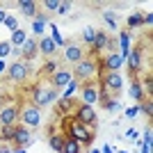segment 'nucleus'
Instances as JSON below:
<instances>
[{"label":"nucleus","instance_id":"9d476101","mask_svg":"<svg viewBox=\"0 0 153 153\" xmlns=\"http://www.w3.org/2000/svg\"><path fill=\"white\" fill-rule=\"evenodd\" d=\"M98 91H101V85L96 80H89V82H82L80 85V101L85 105H94L98 101Z\"/></svg>","mask_w":153,"mask_h":153},{"label":"nucleus","instance_id":"a878e982","mask_svg":"<svg viewBox=\"0 0 153 153\" xmlns=\"http://www.w3.org/2000/svg\"><path fill=\"white\" fill-rule=\"evenodd\" d=\"M142 16H144L142 12L130 14V16L126 19V25H128V27H133V30H135V27H142V25H144V23H142Z\"/></svg>","mask_w":153,"mask_h":153},{"label":"nucleus","instance_id":"dca6fc26","mask_svg":"<svg viewBox=\"0 0 153 153\" xmlns=\"http://www.w3.org/2000/svg\"><path fill=\"white\" fill-rule=\"evenodd\" d=\"M39 55V48H37V39H25V44L21 46V57H23V62L30 64L32 59Z\"/></svg>","mask_w":153,"mask_h":153},{"label":"nucleus","instance_id":"ea45409f","mask_svg":"<svg viewBox=\"0 0 153 153\" xmlns=\"http://www.w3.org/2000/svg\"><path fill=\"white\" fill-rule=\"evenodd\" d=\"M0 153H12V146H7V144L0 142Z\"/></svg>","mask_w":153,"mask_h":153},{"label":"nucleus","instance_id":"423d86ee","mask_svg":"<svg viewBox=\"0 0 153 153\" xmlns=\"http://www.w3.org/2000/svg\"><path fill=\"white\" fill-rule=\"evenodd\" d=\"M32 69L30 64L23 62V59H16L14 64H7V71H5V78L9 82H25L27 78H30Z\"/></svg>","mask_w":153,"mask_h":153},{"label":"nucleus","instance_id":"c03bdc74","mask_svg":"<svg viewBox=\"0 0 153 153\" xmlns=\"http://www.w3.org/2000/svg\"><path fill=\"white\" fill-rule=\"evenodd\" d=\"M12 153H25V149H12Z\"/></svg>","mask_w":153,"mask_h":153},{"label":"nucleus","instance_id":"aec40b11","mask_svg":"<svg viewBox=\"0 0 153 153\" xmlns=\"http://www.w3.org/2000/svg\"><path fill=\"white\" fill-rule=\"evenodd\" d=\"M119 48H121V51H119V55H121V59L123 62H126L128 59V55H130V34H128V32H119Z\"/></svg>","mask_w":153,"mask_h":153},{"label":"nucleus","instance_id":"c756f323","mask_svg":"<svg viewBox=\"0 0 153 153\" xmlns=\"http://www.w3.org/2000/svg\"><path fill=\"white\" fill-rule=\"evenodd\" d=\"M130 96H133L135 101H144V89H142L140 82H133V85H130Z\"/></svg>","mask_w":153,"mask_h":153},{"label":"nucleus","instance_id":"1a4fd4ad","mask_svg":"<svg viewBox=\"0 0 153 153\" xmlns=\"http://www.w3.org/2000/svg\"><path fill=\"white\" fill-rule=\"evenodd\" d=\"M19 101L16 103H7L0 108V126H16L19 123Z\"/></svg>","mask_w":153,"mask_h":153},{"label":"nucleus","instance_id":"6e6552de","mask_svg":"<svg viewBox=\"0 0 153 153\" xmlns=\"http://www.w3.org/2000/svg\"><path fill=\"white\" fill-rule=\"evenodd\" d=\"M123 66V59L119 53H105V57L98 59V69L101 73H119V69Z\"/></svg>","mask_w":153,"mask_h":153},{"label":"nucleus","instance_id":"4be33fe9","mask_svg":"<svg viewBox=\"0 0 153 153\" xmlns=\"http://www.w3.org/2000/svg\"><path fill=\"white\" fill-rule=\"evenodd\" d=\"M57 110H59V114H69L71 117V112L76 110V101H73V98H71V101H66V98L59 101L57 98Z\"/></svg>","mask_w":153,"mask_h":153},{"label":"nucleus","instance_id":"b1692460","mask_svg":"<svg viewBox=\"0 0 153 153\" xmlns=\"http://www.w3.org/2000/svg\"><path fill=\"white\" fill-rule=\"evenodd\" d=\"M16 126H0V142H14Z\"/></svg>","mask_w":153,"mask_h":153},{"label":"nucleus","instance_id":"49530a36","mask_svg":"<svg viewBox=\"0 0 153 153\" xmlns=\"http://www.w3.org/2000/svg\"><path fill=\"white\" fill-rule=\"evenodd\" d=\"M89 153H101V151H98V149H91V151Z\"/></svg>","mask_w":153,"mask_h":153},{"label":"nucleus","instance_id":"393cba45","mask_svg":"<svg viewBox=\"0 0 153 153\" xmlns=\"http://www.w3.org/2000/svg\"><path fill=\"white\" fill-rule=\"evenodd\" d=\"M57 69H59V64H57V57H51V59H46V64H44V69H41V73L51 78V76H53V73H55Z\"/></svg>","mask_w":153,"mask_h":153},{"label":"nucleus","instance_id":"a19ab883","mask_svg":"<svg viewBox=\"0 0 153 153\" xmlns=\"http://www.w3.org/2000/svg\"><path fill=\"white\" fill-rule=\"evenodd\" d=\"M5 71H7V64L0 59V76H5Z\"/></svg>","mask_w":153,"mask_h":153},{"label":"nucleus","instance_id":"f03ea898","mask_svg":"<svg viewBox=\"0 0 153 153\" xmlns=\"http://www.w3.org/2000/svg\"><path fill=\"white\" fill-rule=\"evenodd\" d=\"M66 119H69V121L64 123V135L71 137V140H76L80 146H87V149H89L91 144H94V130L85 128L82 123H78L73 117H66Z\"/></svg>","mask_w":153,"mask_h":153},{"label":"nucleus","instance_id":"58836bf2","mask_svg":"<svg viewBox=\"0 0 153 153\" xmlns=\"http://www.w3.org/2000/svg\"><path fill=\"white\" fill-rule=\"evenodd\" d=\"M135 114H137V108H130V110H126V117H128V119H133Z\"/></svg>","mask_w":153,"mask_h":153},{"label":"nucleus","instance_id":"bb28decb","mask_svg":"<svg viewBox=\"0 0 153 153\" xmlns=\"http://www.w3.org/2000/svg\"><path fill=\"white\" fill-rule=\"evenodd\" d=\"M80 39H82L87 46H91V44H94V39H96V30H94V27H85V30L80 32Z\"/></svg>","mask_w":153,"mask_h":153},{"label":"nucleus","instance_id":"f257e3e1","mask_svg":"<svg viewBox=\"0 0 153 153\" xmlns=\"http://www.w3.org/2000/svg\"><path fill=\"white\" fill-rule=\"evenodd\" d=\"M98 73H101V69H98V59L91 57V55H89V57H82L80 62H76V64H73V69H71L73 80H80V82L96 80Z\"/></svg>","mask_w":153,"mask_h":153},{"label":"nucleus","instance_id":"f3484780","mask_svg":"<svg viewBox=\"0 0 153 153\" xmlns=\"http://www.w3.org/2000/svg\"><path fill=\"white\" fill-rule=\"evenodd\" d=\"M82 57H85V48H82V46H78V44L64 46V59H66V62L76 64V62H80Z\"/></svg>","mask_w":153,"mask_h":153},{"label":"nucleus","instance_id":"6ab92c4d","mask_svg":"<svg viewBox=\"0 0 153 153\" xmlns=\"http://www.w3.org/2000/svg\"><path fill=\"white\" fill-rule=\"evenodd\" d=\"M16 7L21 9V14L23 16H30V19H34L39 12V2H34V0H19L16 2Z\"/></svg>","mask_w":153,"mask_h":153},{"label":"nucleus","instance_id":"9b49d317","mask_svg":"<svg viewBox=\"0 0 153 153\" xmlns=\"http://www.w3.org/2000/svg\"><path fill=\"white\" fill-rule=\"evenodd\" d=\"M142 53H144V41H142L140 46H135V48H130V55H128V71H130V76H137L142 71Z\"/></svg>","mask_w":153,"mask_h":153},{"label":"nucleus","instance_id":"a211bd4d","mask_svg":"<svg viewBox=\"0 0 153 153\" xmlns=\"http://www.w3.org/2000/svg\"><path fill=\"white\" fill-rule=\"evenodd\" d=\"M96 103H98L105 112H117V110L121 108V103L117 101V98H112V96H108L105 91H98V101Z\"/></svg>","mask_w":153,"mask_h":153},{"label":"nucleus","instance_id":"5701e85b","mask_svg":"<svg viewBox=\"0 0 153 153\" xmlns=\"http://www.w3.org/2000/svg\"><path fill=\"white\" fill-rule=\"evenodd\" d=\"M80 144H78L76 140H71V137H66L64 135V146H62V153H80Z\"/></svg>","mask_w":153,"mask_h":153},{"label":"nucleus","instance_id":"c85d7f7f","mask_svg":"<svg viewBox=\"0 0 153 153\" xmlns=\"http://www.w3.org/2000/svg\"><path fill=\"white\" fill-rule=\"evenodd\" d=\"M137 112H142V114H146V117H151V114H153V103H151V98H144V101L137 105Z\"/></svg>","mask_w":153,"mask_h":153},{"label":"nucleus","instance_id":"20e7f679","mask_svg":"<svg viewBox=\"0 0 153 153\" xmlns=\"http://www.w3.org/2000/svg\"><path fill=\"white\" fill-rule=\"evenodd\" d=\"M19 123L21 126H25V128H39L41 126V110L34 105V103H23L19 110Z\"/></svg>","mask_w":153,"mask_h":153},{"label":"nucleus","instance_id":"f704fd0d","mask_svg":"<svg viewBox=\"0 0 153 153\" xmlns=\"http://www.w3.org/2000/svg\"><path fill=\"white\" fill-rule=\"evenodd\" d=\"M5 25L14 32V30H16V19H14V16H7V19H5Z\"/></svg>","mask_w":153,"mask_h":153},{"label":"nucleus","instance_id":"2eb2a0df","mask_svg":"<svg viewBox=\"0 0 153 153\" xmlns=\"http://www.w3.org/2000/svg\"><path fill=\"white\" fill-rule=\"evenodd\" d=\"M48 82L55 87V89H62V87H66L69 82H73V76H71V69H57L55 73L51 76V80Z\"/></svg>","mask_w":153,"mask_h":153},{"label":"nucleus","instance_id":"0eeeda50","mask_svg":"<svg viewBox=\"0 0 153 153\" xmlns=\"http://www.w3.org/2000/svg\"><path fill=\"white\" fill-rule=\"evenodd\" d=\"M73 119H76L78 123H82L85 128H89V130H94L96 123H98V117H96L94 108H91V105H85V103L76 105V110H73Z\"/></svg>","mask_w":153,"mask_h":153},{"label":"nucleus","instance_id":"4468645a","mask_svg":"<svg viewBox=\"0 0 153 153\" xmlns=\"http://www.w3.org/2000/svg\"><path fill=\"white\" fill-rule=\"evenodd\" d=\"M103 51H110V34H108V30H96V39L91 44V57Z\"/></svg>","mask_w":153,"mask_h":153},{"label":"nucleus","instance_id":"ddd939ff","mask_svg":"<svg viewBox=\"0 0 153 153\" xmlns=\"http://www.w3.org/2000/svg\"><path fill=\"white\" fill-rule=\"evenodd\" d=\"M37 48H39V55H44L46 59H51V57L57 55V44H55L53 37H41L37 41Z\"/></svg>","mask_w":153,"mask_h":153},{"label":"nucleus","instance_id":"e433bc0d","mask_svg":"<svg viewBox=\"0 0 153 153\" xmlns=\"http://www.w3.org/2000/svg\"><path fill=\"white\" fill-rule=\"evenodd\" d=\"M142 23H144V25H151V23H153V14L146 12L144 16H142Z\"/></svg>","mask_w":153,"mask_h":153},{"label":"nucleus","instance_id":"412c9836","mask_svg":"<svg viewBox=\"0 0 153 153\" xmlns=\"http://www.w3.org/2000/svg\"><path fill=\"white\" fill-rule=\"evenodd\" d=\"M48 146H51L53 151H59V153H62V146H64V133H51V137H48Z\"/></svg>","mask_w":153,"mask_h":153},{"label":"nucleus","instance_id":"39448f33","mask_svg":"<svg viewBox=\"0 0 153 153\" xmlns=\"http://www.w3.org/2000/svg\"><path fill=\"white\" fill-rule=\"evenodd\" d=\"M98 85H101V91L117 98L123 89V78H121V73H101V82Z\"/></svg>","mask_w":153,"mask_h":153},{"label":"nucleus","instance_id":"4c0bfd02","mask_svg":"<svg viewBox=\"0 0 153 153\" xmlns=\"http://www.w3.org/2000/svg\"><path fill=\"white\" fill-rule=\"evenodd\" d=\"M9 46H12V44H0V55H7V53L12 51Z\"/></svg>","mask_w":153,"mask_h":153},{"label":"nucleus","instance_id":"72a5a7b5","mask_svg":"<svg viewBox=\"0 0 153 153\" xmlns=\"http://www.w3.org/2000/svg\"><path fill=\"white\" fill-rule=\"evenodd\" d=\"M41 5L46 7V9H48V12H55V9H57V0H44V2H41Z\"/></svg>","mask_w":153,"mask_h":153},{"label":"nucleus","instance_id":"c9c22d12","mask_svg":"<svg viewBox=\"0 0 153 153\" xmlns=\"http://www.w3.org/2000/svg\"><path fill=\"white\" fill-rule=\"evenodd\" d=\"M69 9H71V5H69V2H59L55 12H57V14H66V12H69Z\"/></svg>","mask_w":153,"mask_h":153},{"label":"nucleus","instance_id":"7ed1b4c3","mask_svg":"<svg viewBox=\"0 0 153 153\" xmlns=\"http://www.w3.org/2000/svg\"><path fill=\"white\" fill-rule=\"evenodd\" d=\"M57 89L53 87L51 82H39L37 87H34V91H32V101L39 110L41 108H48V105H53V103H57Z\"/></svg>","mask_w":153,"mask_h":153},{"label":"nucleus","instance_id":"7c9ffc66","mask_svg":"<svg viewBox=\"0 0 153 153\" xmlns=\"http://www.w3.org/2000/svg\"><path fill=\"white\" fill-rule=\"evenodd\" d=\"M103 19H105V23H108V30H117V19H114V14L112 12H103Z\"/></svg>","mask_w":153,"mask_h":153},{"label":"nucleus","instance_id":"37998d69","mask_svg":"<svg viewBox=\"0 0 153 153\" xmlns=\"http://www.w3.org/2000/svg\"><path fill=\"white\" fill-rule=\"evenodd\" d=\"M5 19H7V14L2 12V9H0V23H5Z\"/></svg>","mask_w":153,"mask_h":153},{"label":"nucleus","instance_id":"cd10ccee","mask_svg":"<svg viewBox=\"0 0 153 153\" xmlns=\"http://www.w3.org/2000/svg\"><path fill=\"white\" fill-rule=\"evenodd\" d=\"M25 32H23V30H14L12 32V41H9V44H12V46H23V44H25Z\"/></svg>","mask_w":153,"mask_h":153},{"label":"nucleus","instance_id":"79ce46f5","mask_svg":"<svg viewBox=\"0 0 153 153\" xmlns=\"http://www.w3.org/2000/svg\"><path fill=\"white\" fill-rule=\"evenodd\" d=\"M126 137H130V140H135V137H137V133H135V130H128V133H126Z\"/></svg>","mask_w":153,"mask_h":153},{"label":"nucleus","instance_id":"f8f14e48","mask_svg":"<svg viewBox=\"0 0 153 153\" xmlns=\"http://www.w3.org/2000/svg\"><path fill=\"white\" fill-rule=\"evenodd\" d=\"M34 142V137H32L30 128L21 126V123H16V135H14V142H12V149H27Z\"/></svg>","mask_w":153,"mask_h":153},{"label":"nucleus","instance_id":"a18cd8bd","mask_svg":"<svg viewBox=\"0 0 153 153\" xmlns=\"http://www.w3.org/2000/svg\"><path fill=\"white\" fill-rule=\"evenodd\" d=\"M103 153H112V151H110V149H108V146H105V149H103Z\"/></svg>","mask_w":153,"mask_h":153},{"label":"nucleus","instance_id":"473e14b6","mask_svg":"<svg viewBox=\"0 0 153 153\" xmlns=\"http://www.w3.org/2000/svg\"><path fill=\"white\" fill-rule=\"evenodd\" d=\"M44 27H46V23H41V21H34V23H32V32L39 34V37L44 34Z\"/></svg>","mask_w":153,"mask_h":153},{"label":"nucleus","instance_id":"2f4dec72","mask_svg":"<svg viewBox=\"0 0 153 153\" xmlns=\"http://www.w3.org/2000/svg\"><path fill=\"white\" fill-rule=\"evenodd\" d=\"M76 89H78V85H76V82H69V85H66V91H64V98H66V101H69V98H73Z\"/></svg>","mask_w":153,"mask_h":153}]
</instances>
